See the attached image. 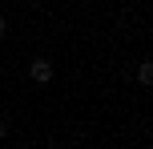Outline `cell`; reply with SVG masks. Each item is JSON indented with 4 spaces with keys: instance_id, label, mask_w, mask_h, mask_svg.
Segmentation results:
<instances>
[{
    "instance_id": "cell-3",
    "label": "cell",
    "mask_w": 153,
    "mask_h": 149,
    "mask_svg": "<svg viewBox=\"0 0 153 149\" xmlns=\"http://www.w3.org/2000/svg\"><path fill=\"white\" fill-rule=\"evenodd\" d=\"M4 137H8V121L0 117V141H4Z\"/></svg>"
},
{
    "instance_id": "cell-1",
    "label": "cell",
    "mask_w": 153,
    "mask_h": 149,
    "mask_svg": "<svg viewBox=\"0 0 153 149\" xmlns=\"http://www.w3.org/2000/svg\"><path fill=\"white\" fill-rule=\"evenodd\" d=\"M28 77L36 81V85H48V81H53V64H48L45 56H36V61L28 64Z\"/></svg>"
},
{
    "instance_id": "cell-4",
    "label": "cell",
    "mask_w": 153,
    "mask_h": 149,
    "mask_svg": "<svg viewBox=\"0 0 153 149\" xmlns=\"http://www.w3.org/2000/svg\"><path fill=\"white\" fill-rule=\"evenodd\" d=\"M4 32H8V20H4V16H0V36H4Z\"/></svg>"
},
{
    "instance_id": "cell-2",
    "label": "cell",
    "mask_w": 153,
    "mask_h": 149,
    "mask_svg": "<svg viewBox=\"0 0 153 149\" xmlns=\"http://www.w3.org/2000/svg\"><path fill=\"white\" fill-rule=\"evenodd\" d=\"M137 81H141V85H153V64H149V61L137 64Z\"/></svg>"
}]
</instances>
